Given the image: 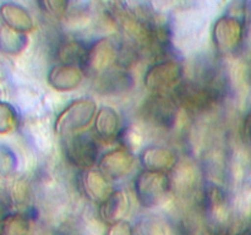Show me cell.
Returning a JSON list of instances; mask_svg holds the SVG:
<instances>
[{"label":"cell","mask_w":251,"mask_h":235,"mask_svg":"<svg viewBox=\"0 0 251 235\" xmlns=\"http://www.w3.org/2000/svg\"><path fill=\"white\" fill-rule=\"evenodd\" d=\"M135 157L125 148L112 149L98 161V169L108 180H119L134 168Z\"/></svg>","instance_id":"9c48e42d"},{"label":"cell","mask_w":251,"mask_h":235,"mask_svg":"<svg viewBox=\"0 0 251 235\" xmlns=\"http://www.w3.org/2000/svg\"><path fill=\"white\" fill-rule=\"evenodd\" d=\"M118 140L122 143L123 148L127 149V151L131 152V149L137 148L141 143V136L139 135V132L132 130L131 127H125L122 129Z\"/></svg>","instance_id":"603a6c76"},{"label":"cell","mask_w":251,"mask_h":235,"mask_svg":"<svg viewBox=\"0 0 251 235\" xmlns=\"http://www.w3.org/2000/svg\"><path fill=\"white\" fill-rule=\"evenodd\" d=\"M144 118L161 129H172L178 115L176 98L166 94H152L142 107Z\"/></svg>","instance_id":"ba28073f"},{"label":"cell","mask_w":251,"mask_h":235,"mask_svg":"<svg viewBox=\"0 0 251 235\" xmlns=\"http://www.w3.org/2000/svg\"><path fill=\"white\" fill-rule=\"evenodd\" d=\"M247 28L237 17L223 15L213 24L212 41L216 49L223 54L234 53L244 41Z\"/></svg>","instance_id":"8992f818"},{"label":"cell","mask_w":251,"mask_h":235,"mask_svg":"<svg viewBox=\"0 0 251 235\" xmlns=\"http://www.w3.org/2000/svg\"><path fill=\"white\" fill-rule=\"evenodd\" d=\"M98 86L104 90L105 93L118 92L120 90H125L129 86L130 76L126 71L122 70L120 68H113L105 72L100 73Z\"/></svg>","instance_id":"ffe728a7"},{"label":"cell","mask_w":251,"mask_h":235,"mask_svg":"<svg viewBox=\"0 0 251 235\" xmlns=\"http://www.w3.org/2000/svg\"><path fill=\"white\" fill-rule=\"evenodd\" d=\"M0 20L9 28L26 34L33 29V20L29 12L16 2H2L0 5Z\"/></svg>","instance_id":"7c38bea8"},{"label":"cell","mask_w":251,"mask_h":235,"mask_svg":"<svg viewBox=\"0 0 251 235\" xmlns=\"http://www.w3.org/2000/svg\"><path fill=\"white\" fill-rule=\"evenodd\" d=\"M95 130L103 140L118 139L122 131L119 114L110 107L100 108L95 118Z\"/></svg>","instance_id":"2e32d148"},{"label":"cell","mask_w":251,"mask_h":235,"mask_svg":"<svg viewBox=\"0 0 251 235\" xmlns=\"http://www.w3.org/2000/svg\"><path fill=\"white\" fill-rule=\"evenodd\" d=\"M130 210V200L123 190H113L100 205V215L104 222L114 224L122 222Z\"/></svg>","instance_id":"4fadbf2b"},{"label":"cell","mask_w":251,"mask_h":235,"mask_svg":"<svg viewBox=\"0 0 251 235\" xmlns=\"http://www.w3.org/2000/svg\"><path fill=\"white\" fill-rule=\"evenodd\" d=\"M140 163L145 170L167 173L178 163V158L173 149L163 146L146 147L140 153Z\"/></svg>","instance_id":"30bf717a"},{"label":"cell","mask_w":251,"mask_h":235,"mask_svg":"<svg viewBox=\"0 0 251 235\" xmlns=\"http://www.w3.org/2000/svg\"><path fill=\"white\" fill-rule=\"evenodd\" d=\"M80 66L58 64L48 73V82L54 90L73 91L82 82L83 72Z\"/></svg>","instance_id":"8fae6325"},{"label":"cell","mask_w":251,"mask_h":235,"mask_svg":"<svg viewBox=\"0 0 251 235\" xmlns=\"http://www.w3.org/2000/svg\"><path fill=\"white\" fill-rule=\"evenodd\" d=\"M43 10L48 12L50 16L54 17H60L66 14L68 11L69 2L68 1H43L39 2Z\"/></svg>","instance_id":"d4e9b609"},{"label":"cell","mask_w":251,"mask_h":235,"mask_svg":"<svg viewBox=\"0 0 251 235\" xmlns=\"http://www.w3.org/2000/svg\"><path fill=\"white\" fill-rule=\"evenodd\" d=\"M238 235H251V230H244V232L239 233Z\"/></svg>","instance_id":"f1b7e54d"},{"label":"cell","mask_w":251,"mask_h":235,"mask_svg":"<svg viewBox=\"0 0 251 235\" xmlns=\"http://www.w3.org/2000/svg\"><path fill=\"white\" fill-rule=\"evenodd\" d=\"M107 235H132V229L129 223L122 220V222L110 224Z\"/></svg>","instance_id":"484cf974"},{"label":"cell","mask_w":251,"mask_h":235,"mask_svg":"<svg viewBox=\"0 0 251 235\" xmlns=\"http://www.w3.org/2000/svg\"><path fill=\"white\" fill-rule=\"evenodd\" d=\"M243 139L251 143V110L247 114L243 121Z\"/></svg>","instance_id":"83f0119b"},{"label":"cell","mask_w":251,"mask_h":235,"mask_svg":"<svg viewBox=\"0 0 251 235\" xmlns=\"http://www.w3.org/2000/svg\"><path fill=\"white\" fill-rule=\"evenodd\" d=\"M11 203L12 202L10 196L0 191V222L10 214V206H11Z\"/></svg>","instance_id":"4316f807"},{"label":"cell","mask_w":251,"mask_h":235,"mask_svg":"<svg viewBox=\"0 0 251 235\" xmlns=\"http://www.w3.org/2000/svg\"><path fill=\"white\" fill-rule=\"evenodd\" d=\"M134 190L140 205L146 208L157 207L172 191L171 178L167 173L144 169L135 178Z\"/></svg>","instance_id":"6da1fadb"},{"label":"cell","mask_w":251,"mask_h":235,"mask_svg":"<svg viewBox=\"0 0 251 235\" xmlns=\"http://www.w3.org/2000/svg\"><path fill=\"white\" fill-rule=\"evenodd\" d=\"M19 124L16 109L6 102H0V135L14 131Z\"/></svg>","instance_id":"44dd1931"},{"label":"cell","mask_w":251,"mask_h":235,"mask_svg":"<svg viewBox=\"0 0 251 235\" xmlns=\"http://www.w3.org/2000/svg\"><path fill=\"white\" fill-rule=\"evenodd\" d=\"M63 149L69 163L82 171L91 170L100 161L97 140L87 132L64 137Z\"/></svg>","instance_id":"3957f363"},{"label":"cell","mask_w":251,"mask_h":235,"mask_svg":"<svg viewBox=\"0 0 251 235\" xmlns=\"http://www.w3.org/2000/svg\"><path fill=\"white\" fill-rule=\"evenodd\" d=\"M140 235H167L166 228L159 220L153 218H145L139 223Z\"/></svg>","instance_id":"cb8c5ba5"},{"label":"cell","mask_w":251,"mask_h":235,"mask_svg":"<svg viewBox=\"0 0 251 235\" xmlns=\"http://www.w3.org/2000/svg\"><path fill=\"white\" fill-rule=\"evenodd\" d=\"M31 218L25 213H10L0 222V235H31Z\"/></svg>","instance_id":"ac0fdd59"},{"label":"cell","mask_w":251,"mask_h":235,"mask_svg":"<svg viewBox=\"0 0 251 235\" xmlns=\"http://www.w3.org/2000/svg\"><path fill=\"white\" fill-rule=\"evenodd\" d=\"M250 230H251V229H250Z\"/></svg>","instance_id":"f546056e"},{"label":"cell","mask_w":251,"mask_h":235,"mask_svg":"<svg viewBox=\"0 0 251 235\" xmlns=\"http://www.w3.org/2000/svg\"><path fill=\"white\" fill-rule=\"evenodd\" d=\"M120 58V49L118 44L110 38H100L88 46L87 54L83 61L82 70L96 73H103L115 68Z\"/></svg>","instance_id":"52a82bcc"},{"label":"cell","mask_w":251,"mask_h":235,"mask_svg":"<svg viewBox=\"0 0 251 235\" xmlns=\"http://www.w3.org/2000/svg\"><path fill=\"white\" fill-rule=\"evenodd\" d=\"M17 168V158L9 146L0 143V179L11 176Z\"/></svg>","instance_id":"7402d4cb"},{"label":"cell","mask_w":251,"mask_h":235,"mask_svg":"<svg viewBox=\"0 0 251 235\" xmlns=\"http://www.w3.org/2000/svg\"><path fill=\"white\" fill-rule=\"evenodd\" d=\"M172 190L178 195H188L194 190L198 181V171L194 164L188 161H178L171 170Z\"/></svg>","instance_id":"9a60e30c"},{"label":"cell","mask_w":251,"mask_h":235,"mask_svg":"<svg viewBox=\"0 0 251 235\" xmlns=\"http://www.w3.org/2000/svg\"><path fill=\"white\" fill-rule=\"evenodd\" d=\"M80 188L86 197L96 202H103L112 191L109 190L108 179L100 170H85L80 175Z\"/></svg>","instance_id":"5bb4252c"},{"label":"cell","mask_w":251,"mask_h":235,"mask_svg":"<svg viewBox=\"0 0 251 235\" xmlns=\"http://www.w3.org/2000/svg\"><path fill=\"white\" fill-rule=\"evenodd\" d=\"M88 46L77 39H66L60 42L55 49L56 60L60 64L66 65L80 66L82 69L86 54H87Z\"/></svg>","instance_id":"e0dca14e"},{"label":"cell","mask_w":251,"mask_h":235,"mask_svg":"<svg viewBox=\"0 0 251 235\" xmlns=\"http://www.w3.org/2000/svg\"><path fill=\"white\" fill-rule=\"evenodd\" d=\"M28 39L25 33L1 24L0 26V50L6 54H19L26 48Z\"/></svg>","instance_id":"d6986e66"},{"label":"cell","mask_w":251,"mask_h":235,"mask_svg":"<svg viewBox=\"0 0 251 235\" xmlns=\"http://www.w3.org/2000/svg\"><path fill=\"white\" fill-rule=\"evenodd\" d=\"M97 105L92 98H78L73 100L60 114L56 117L54 129L61 137L74 135L78 130L88 126L96 118Z\"/></svg>","instance_id":"7a4b0ae2"},{"label":"cell","mask_w":251,"mask_h":235,"mask_svg":"<svg viewBox=\"0 0 251 235\" xmlns=\"http://www.w3.org/2000/svg\"><path fill=\"white\" fill-rule=\"evenodd\" d=\"M183 77V66L173 59L157 61L149 68L144 77L145 86L153 94H166L167 91L176 90Z\"/></svg>","instance_id":"5b68a950"},{"label":"cell","mask_w":251,"mask_h":235,"mask_svg":"<svg viewBox=\"0 0 251 235\" xmlns=\"http://www.w3.org/2000/svg\"><path fill=\"white\" fill-rule=\"evenodd\" d=\"M222 92L194 81H184L174 90L178 104L193 113H201L215 105L222 98Z\"/></svg>","instance_id":"277c9868"}]
</instances>
